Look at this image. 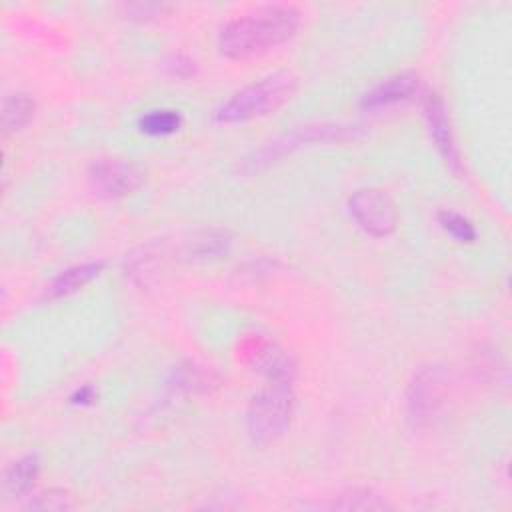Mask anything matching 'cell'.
I'll return each instance as SVG.
<instances>
[{"label": "cell", "instance_id": "obj_1", "mask_svg": "<svg viewBox=\"0 0 512 512\" xmlns=\"http://www.w3.org/2000/svg\"><path fill=\"white\" fill-rule=\"evenodd\" d=\"M300 24V12L288 4L256 6L232 20L218 32V48L234 60L252 58L286 42Z\"/></svg>", "mask_w": 512, "mask_h": 512}, {"label": "cell", "instance_id": "obj_2", "mask_svg": "<svg viewBox=\"0 0 512 512\" xmlns=\"http://www.w3.org/2000/svg\"><path fill=\"white\" fill-rule=\"evenodd\" d=\"M296 90V78L290 72L268 74L242 90H238L228 102H224L214 118L220 124L246 122L252 118L266 116L280 108Z\"/></svg>", "mask_w": 512, "mask_h": 512}, {"label": "cell", "instance_id": "obj_3", "mask_svg": "<svg viewBox=\"0 0 512 512\" xmlns=\"http://www.w3.org/2000/svg\"><path fill=\"white\" fill-rule=\"evenodd\" d=\"M290 384L292 382H270L252 398L246 412V426L254 442H272L290 426L294 412V392Z\"/></svg>", "mask_w": 512, "mask_h": 512}, {"label": "cell", "instance_id": "obj_4", "mask_svg": "<svg viewBox=\"0 0 512 512\" xmlns=\"http://www.w3.org/2000/svg\"><path fill=\"white\" fill-rule=\"evenodd\" d=\"M88 180L98 196L116 200L136 192L144 182V172L126 158L106 156L90 164Z\"/></svg>", "mask_w": 512, "mask_h": 512}, {"label": "cell", "instance_id": "obj_5", "mask_svg": "<svg viewBox=\"0 0 512 512\" xmlns=\"http://www.w3.org/2000/svg\"><path fill=\"white\" fill-rule=\"evenodd\" d=\"M348 208L356 224L372 236H388L398 224L396 204L378 188L356 190L348 200Z\"/></svg>", "mask_w": 512, "mask_h": 512}, {"label": "cell", "instance_id": "obj_6", "mask_svg": "<svg viewBox=\"0 0 512 512\" xmlns=\"http://www.w3.org/2000/svg\"><path fill=\"white\" fill-rule=\"evenodd\" d=\"M242 360L270 382H292L296 374L294 358L276 342L266 338H248L240 346Z\"/></svg>", "mask_w": 512, "mask_h": 512}, {"label": "cell", "instance_id": "obj_7", "mask_svg": "<svg viewBox=\"0 0 512 512\" xmlns=\"http://www.w3.org/2000/svg\"><path fill=\"white\" fill-rule=\"evenodd\" d=\"M448 388V374L442 366L430 364L420 368L408 386L410 418L422 422L430 418L444 400Z\"/></svg>", "mask_w": 512, "mask_h": 512}, {"label": "cell", "instance_id": "obj_8", "mask_svg": "<svg viewBox=\"0 0 512 512\" xmlns=\"http://www.w3.org/2000/svg\"><path fill=\"white\" fill-rule=\"evenodd\" d=\"M418 88H420V80H418L416 72H398V74L382 80L368 94H364L360 106L368 108V110L392 106V104L412 98L418 92Z\"/></svg>", "mask_w": 512, "mask_h": 512}, {"label": "cell", "instance_id": "obj_9", "mask_svg": "<svg viewBox=\"0 0 512 512\" xmlns=\"http://www.w3.org/2000/svg\"><path fill=\"white\" fill-rule=\"evenodd\" d=\"M424 114H426V120H428L430 136L436 142V148L446 158V162L456 168L458 166V152H456V144H454V138H452L446 106H444V102L438 94L426 96Z\"/></svg>", "mask_w": 512, "mask_h": 512}, {"label": "cell", "instance_id": "obj_10", "mask_svg": "<svg viewBox=\"0 0 512 512\" xmlns=\"http://www.w3.org/2000/svg\"><path fill=\"white\" fill-rule=\"evenodd\" d=\"M230 236L224 230H198L180 244V254L188 260H214L226 254Z\"/></svg>", "mask_w": 512, "mask_h": 512}, {"label": "cell", "instance_id": "obj_11", "mask_svg": "<svg viewBox=\"0 0 512 512\" xmlns=\"http://www.w3.org/2000/svg\"><path fill=\"white\" fill-rule=\"evenodd\" d=\"M102 262H86V264H76L68 270H64L46 290V298L54 300V298H62L68 296L76 290H80L82 286H86L92 278H96L102 270Z\"/></svg>", "mask_w": 512, "mask_h": 512}, {"label": "cell", "instance_id": "obj_12", "mask_svg": "<svg viewBox=\"0 0 512 512\" xmlns=\"http://www.w3.org/2000/svg\"><path fill=\"white\" fill-rule=\"evenodd\" d=\"M38 472H40V460L34 454L22 456L6 470L4 490L16 498L26 496L32 490V486L38 478Z\"/></svg>", "mask_w": 512, "mask_h": 512}, {"label": "cell", "instance_id": "obj_13", "mask_svg": "<svg viewBox=\"0 0 512 512\" xmlns=\"http://www.w3.org/2000/svg\"><path fill=\"white\" fill-rule=\"evenodd\" d=\"M34 114V100L24 92H8L2 98V128L4 132L22 130Z\"/></svg>", "mask_w": 512, "mask_h": 512}, {"label": "cell", "instance_id": "obj_14", "mask_svg": "<svg viewBox=\"0 0 512 512\" xmlns=\"http://www.w3.org/2000/svg\"><path fill=\"white\" fill-rule=\"evenodd\" d=\"M330 508L336 510H386L392 508L384 496L374 492L372 488H350L342 492Z\"/></svg>", "mask_w": 512, "mask_h": 512}, {"label": "cell", "instance_id": "obj_15", "mask_svg": "<svg viewBox=\"0 0 512 512\" xmlns=\"http://www.w3.org/2000/svg\"><path fill=\"white\" fill-rule=\"evenodd\" d=\"M72 508H74L72 496L60 488L42 490L40 494L30 498L26 504V510H38V512H64Z\"/></svg>", "mask_w": 512, "mask_h": 512}, {"label": "cell", "instance_id": "obj_16", "mask_svg": "<svg viewBox=\"0 0 512 512\" xmlns=\"http://www.w3.org/2000/svg\"><path fill=\"white\" fill-rule=\"evenodd\" d=\"M180 124H182V118L174 110H154L140 118L142 132L152 134V136L172 134L180 128Z\"/></svg>", "mask_w": 512, "mask_h": 512}, {"label": "cell", "instance_id": "obj_17", "mask_svg": "<svg viewBox=\"0 0 512 512\" xmlns=\"http://www.w3.org/2000/svg\"><path fill=\"white\" fill-rule=\"evenodd\" d=\"M438 220L442 224V228L452 236L456 238L458 242H472L476 238V230L472 226V222L468 218H464L462 214L458 212H452V210H442L438 214Z\"/></svg>", "mask_w": 512, "mask_h": 512}]
</instances>
